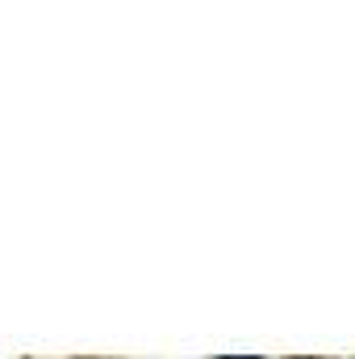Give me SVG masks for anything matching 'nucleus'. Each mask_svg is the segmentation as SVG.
Returning <instances> with one entry per match:
<instances>
[{"mask_svg": "<svg viewBox=\"0 0 355 359\" xmlns=\"http://www.w3.org/2000/svg\"><path fill=\"white\" fill-rule=\"evenodd\" d=\"M217 359H243V355H217Z\"/></svg>", "mask_w": 355, "mask_h": 359, "instance_id": "nucleus-1", "label": "nucleus"}]
</instances>
